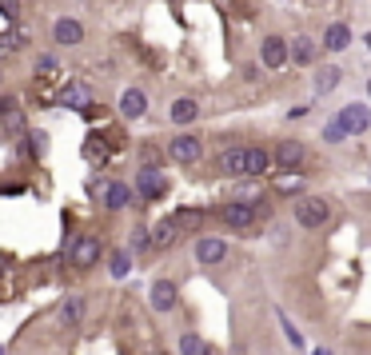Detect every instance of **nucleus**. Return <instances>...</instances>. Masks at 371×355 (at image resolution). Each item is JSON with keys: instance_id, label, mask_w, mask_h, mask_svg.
Masks as SVG:
<instances>
[{"instance_id": "1", "label": "nucleus", "mask_w": 371, "mask_h": 355, "mask_svg": "<svg viewBox=\"0 0 371 355\" xmlns=\"http://www.w3.org/2000/svg\"><path fill=\"white\" fill-rule=\"evenodd\" d=\"M331 216V204L320 200V196H300L295 200V224L300 227H323Z\"/></svg>"}, {"instance_id": "2", "label": "nucleus", "mask_w": 371, "mask_h": 355, "mask_svg": "<svg viewBox=\"0 0 371 355\" xmlns=\"http://www.w3.org/2000/svg\"><path fill=\"white\" fill-rule=\"evenodd\" d=\"M336 124L347 132V136H359V132L371 128V108L368 104H343L339 116H336Z\"/></svg>"}, {"instance_id": "3", "label": "nucleus", "mask_w": 371, "mask_h": 355, "mask_svg": "<svg viewBox=\"0 0 371 355\" xmlns=\"http://www.w3.org/2000/svg\"><path fill=\"white\" fill-rule=\"evenodd\" d=\"M200 156H204V140H200V136H188V132H184V136H176V140L168 144V160H176V164H196Z\"/></svg>"}, {"instance_id": "4", "label": "nucleus", "mask_w": 371, "mask_h": 355, "mask_svg": "<svg viewBox=\"0 0 371 355\" xmlns=\"http://www.w3.org/2000/svg\"><path fill=\"white\" fill-rule=\"evenodd\" d=\"M220 220H224L227 227L243 232V227L256 224V204H248V200H232V204H224V208H220Z\"/></svg>"}, {"instance_id": "5", "label": "nucleus", "mask_w": 371, "mask_h": 355, "mask_svg": "<svg viewBox=\"0 0 371 355\" xmlns=\"http://www.w3.org/2000/svg\"><path fill=\"white\" fill-rule=\"evenodd\" d=\"M291 60V52H288V40H279V36H268L264 44H259V64L264 68H272V72H279V68Z\"/></svg>"}, {"instance_id": "6", "label": "nucleus", "mask_w": 371, "mask_h": 355, "mask_svg": "<svg viewBox=\"0 0 371 355\" xmlns=\"http://www.w3.org/2000/svg\"><path fill=\"white\" fill-rule=\"evenodd\" d=\"M100 259V240L96 236H80V240L72 243V252H68V263L72 268H92Z\"/></svg>"}, {"instance_id": "7", "label": "nucleus", "mask_w": 371, "mask_h": 355, "mask_svg": "<svg viewBox=\"0 0 371 355\" xmlns=\"http://www.w3.org/2000/svg\"><path fill=\"white\" fill-rule=\"evenodd\" d=\"M136 192L144 196V200H160L168 192V180L160 176V168H140V176H136Z\"/></svg>"}, {"instance_id": "8", "label": "nucleus", "mask_w": 371, "mask_h": 355, "mask_svg": "<svg viewBox=\"0 0 371 355\" xmlns=\"http://www.w3.org/2000/svg\"><path fill=\"white\" fill-rule=\"evenodd\" d=\"M88 315V304H84V295H64V304H60V327L64 331H76Z\"/></svg>"}, {"instance_id": "9", "label": "nucleus", "mask_w": 371, "mask_h": 355, "mask_svg": "<svg viewBox=\"0 0 371 355\" xmlns=\"http://www.w3.org/2000/svg\"><path fill=\"white\" fill-rule=\"evenodd\" d=\"M227 256V243L220 236H204V240L196 243V263L200 268H212V263H220Z\"/></svg>"}, {"instance_id": "10", "label": "nucleus", "mask_w": 371, "mask_h": 355, "mask_svg": "<svg viewBox=\"0 0 371 355\" xmlns=\"http://www.w3.org/2000/svg\"><path fill=\"white\" fill-rule=\"evenodd\" d=\"M304 160H307V148L300 140H279L275 144V164L279 168H300Z\"/></svg>"}, {"instance_id": "11", "label": "nucleus", "mask_w": 371, "mask_h": 355, "mask_svg": "<svg viewBox=\"0 0 371 355\" xmlns=\"http://www.w3.org/2000/svg\"><path fill=\"white\" fill-rule=\"evenodd\" d=\"M288 52H291V64L307 68V64H316V56H320V44H316L311 36H295V40L288 44Z\"/></svg>"}, {"instance_id": "12", "label": "nucleus", "mask_w": 371, "mask_h": 355, "mask_svg": "<svg viewBox=\"0 0 371 355\" xmlns=\"http://www.w3.org/2000/svg\"><path fill=\"white\" fill-rule=\"evenodd\" d=\"M52 36H56V44H84V24L72 17H60L52 24Z\"/></svg>"}, {"instance_id": "13", "label": "nucleus", "mask_w": 371, "mask_h": 355, "mask_svg": "<svg viewBox=\"0 0 371 355\" xmlns=\"http://www.w3.org/2000/svg\"><path fill=\"white\" fill-rule=\"evenodd\" d=\"M176 300H180V288L172 279H156V284H152V307H156V311H172Z\"/></svg>"}, {"instance_id": "14", "label": "nucleus", "mask_w": 371, "mask_h": 355, "mask_svg": "<svg viewBox=\"0 0 371 355\" xmlns=\"http://www.w3.org/2000/svg\"><path fill=\"white\" fill-rule=\"evenodd\" d=\"M144 112H148V96L140 88H128L124 100H120V116H124V120H140Z\"/></svg>"}, {"instance_id": "15", "label": "nucleus", "mask_w": 371, "mask_h": 355, "mask_svg": "<svg viewBox=\"0 0 371 355\" xmlns=\"http://www.w3.org/2000/svg\"><path fill=\"white\" fill-rule=\"evenodd\" d=\"M220 168L224 176H248V148H227L220 156Z\"/></svg>"}, {"instance_id": "16", "label": "nucleus", "mask_w": 371, "mask_h": 355, "mask_svg": "<svg viewBox=\"0 0 371 355\" xmlns=\"http://www.w3.org/2000/svg\"><path fill=\"white\" fill-rule=\"evenodd\" d=\"M172 224H176L180 232H200V227L208 224V211H200V208H180L176 216H172Z\"/></svg>"}, {"instance_id": "17", "label": "nucleus", "mask_w": 371, "mask_h": 355, "mask_svg": "<svg viewBox=\"0 0 371 355\" xmlns=\"http://www.w3.org/2000/svg\"><path fill=\"white\" fill-rule=\"evenodd\" d=\"M128 200H132V188L128 184H120V180H112V184L104 188V208L120 211V208H128Z\"/></svg>"}, {"instance_id": "18", "label": "nucleus", "mask_w": 371, "mask_h": 355, "mask_svg": "<svg viewBox=\"0 0 371 355\" xmlns=\"http://www.w3.org/2000/svg\"><path fill=\"white\" fill-rule=\"evenodd\" d=\"M172 124H192L196 116H200V104L196 100H188V96H180V100H172Z\"/></svg>"}, {"instance_id": "19", "label": "nucleus", "mask_w": 371, "mask_h": 355, "mask_svg": "<svg viewBox=\"0 0 371 355\" xmlns=\"http://www.w3.org/2000/svg\"><path fill=\"white\" fill-rule=\"evenodd\" d=\"M352 44V28L347 24H331L327 33H323V49H331V52H343Z\"/></svg>"}, {"instance_id": "20", "label": "nucleus", "mask_w": 371, "mask_h": 355, "mask_svg": "<svg viewBox=\"0 0 371 355\" xmlns=\"http://www.w3.org/2000/svg\"><path fill=\"white\" fill-rule=\"evenodd\" d=\"M176 232H180V227L172 224V220L156 224V227H152V248H156V252H168V248L176 243Z\"/></svg>"}, {"instance_id": "21", "label": "nucleus", "mask_w": 371, "mask_h": 355, "mask_svg": "<svg viewBox=\"0 0 371 355\" xmlns=\"http://www.w3.org/2000/svg\"><path fill=\"white\" fill-rule=\"evenodd\" d=\"M108 136H100V132H92V136H88V140H84V156H88V160L92 164H104V156H108Z\"/></svg>"}, {"instance_id": "22", "label": "nucleus", "mask_w": 371, "mask_h": 355, "mask_svg": "<svg viewBox=\"0 0 371 355\" xmlns=\"http://www.w3.org/2000/svg\"><path fill=\"white\" fill-rule=\"evenodd\" d=\"M268 168H272V152L248 148V176H268Z\"/></svg>"}, {"instance_id": "23", "label": "nucleus", "mask_w": 371, "mask_h": 355, "mask_svg": "<svg viewBox=\"0 0 371 355\" xmlns=\"http://www.w3.org/2000/svg\"><path fill=\"white\" fill-rule=\"evenodd\" d=\"M180 355H212V343L188 331V336H180Z\"/></svg>"}, {"instance_id": "24", "label": "nucleus", "mask_w": 371, "mask_h": 355, "mask_svg": "<svg viewBox=\"0 0 371 355\" xmlns=\"http://www.w3.org/2000/svg\"><path fill=\"white\" fill-rule=\"evenodd\" d=\"M84 100H88V88H84V84H68L60 104H64V108H84Z\"/></svg>"}, {"instance_id": "25", "label": "nucleus", "mask_w": 371, "mask_h": 355, "mask_svg": "<svg viewBox=\"0 0 371 355\" xmlns=\"http://www.w3.org/2000/svg\"><path fill=\"white\" fill-rule=\"evenodd\" d=\"M108 272H112V279H124V275L132 272L128 252H112V256H108Z\"/></svg>"}, {"instance_id": "26", "label": "nucleus", "mask_w": 371, "mask_h": 355, "mask_svg": "<svg viewBox=\"0 0 371 355\" xmlns=\"http://www.w3.org/2000/svg\"><path fill=\"white\" fill-rule=\"evenodd\" d=\"M339 76H343L339 68H320V80H316V88H320V92H331V88L339 84Z\"/></svg>"}, {"instance_id": "27", "label": "nucleus", "mask_w": 371, "mask_h": 355, "mask_svg": "<svg viewBox=\"0 0 371 355\" xmlns=\"http://www.w3.org/2000/svg\"><path fill=\"white\" fill-rule=\"evenodd\" d=\"M323 140H327V144H339V140H347V132L339 128L336 120H327V128H323Z\"/></svg>"}, {"instance_id": "28", "label": "nucleus", "mask_w": 371, "mask_h": 355, "mask_svg": "<svg viewBox=\"0 0 371 355\" xmlns=\"http://www.w3.org/2000/svg\"><path fill=\"white\" fill-rule=\"evenodd\" d=\"M140 160H144V168H160L164 156H160V152H156L152 144H144V148H140Z\"/></svg>"}, {"instance_id": "29", "label": "nucleus", "mask_w": 371, "mask_h": 355, "mask_svg": "<svg viewBox=\"0 0 371 355\" xmlns=\"http://www.w3.org/2000/svg\"><path fill=\"white\" fill-rule=\"evenodd\" d=\"M279 323H284V331H288L291 347H304V336H300V331H295V327H291V320H288V315H284V311H279Z\"/></svg>"}, {"instance_id": "30", "label": "nucleus", "mask_w": 371, "mask_h": 355, "mask_svg": "<svg viewBox=\"0 0 371 355\" xmlns=\"http://www.w3.org/2000/svg\"><path fill=\"white\" fill-rule=\"evenodd\" d=\"M36 72H40V76H44V72H56V56H40V60H36Z\"/></svg>"}, {"instance_id": "31", "label": "nucleus", "mask_w": 371, "mask_h": 355, "mask_svg": "<svg viewBox=\"0 0 371 355\" xmlns=\"http://www.w3.org/2000/svg\"><path fill=\"white\" fill-rule=\"evenodd\" d=\"M12 108H17V100H8V96H0V116H8V112H12Z\"/></svg>"}, {"instance_id": "32", "label": "nucleus", "mask_w": 371, "mask_h": 355, "mask_svg": "<svg viewBox=\"0 0 371 355\" xmlns=\"http://www.w3.org/2000/svg\"><path fill=\"white\" fill-rule=\"evenodd\" d=\"M363 44H368V52H371V33H368V36H363Z\"/></svg>"}, {"instance_id": "33", "label": "nucleus", "mask_w": 371, "mask_h": 355, "mask_svg": "<svg viewBox=\"0 0 371 355\" xmlns=\"http://www.w3.org/2000/svg\"><path fill=\"white\" fill-rule=\"evenodd\" d=\"M311 355H331V352H311Z\"/></svg>"}, {"instance_id": "34", "label": "nucleus", "mask_w": 371, "mask_h": 355, "mask_svg": "<svg viewBox=\"0 0 371 355\" xmlns=\"http://www.w3.org/2000/svg\"><path fill=\"white\" fill-rule=\"evenodd\" d=\"M368 96H371V80H368Z\"/></svg>"}, {"instance_id": "35", "label": "nucleus", "mask_w": 371, "mask_h": 355, "mask_svg": "<svg viewBox=\"0 0 371 355\" xmlns=\"http://www.w3.org/2000/svg\"><path fill=\"white\" fill-rule=\"evenodd\" d=\"M0 355H4V352H0Z\"/></svg>"}]
</instances>
